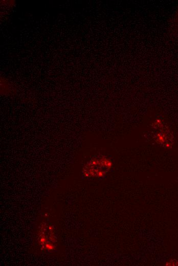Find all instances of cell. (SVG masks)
Returning a JSON list of instances; mask_svg holds the SVG:
<instances>
[{
  "label": "cell",
  "mask_w": 178,
  "mask_h": 266,
  "mask_svg": "<svg viewBox=\"0 0 178 266\" xmlns=\"http://www.w3.org/2000/svg\"><path fill=\"white\" fill-rule=\"evenodd\" d=\"M113 160L102 154L94 156L84 166L82 175L87 179L103 178L112 170Z\"/></svg>",
  "instance_id": "6da1fadb"
}]
</instances>
